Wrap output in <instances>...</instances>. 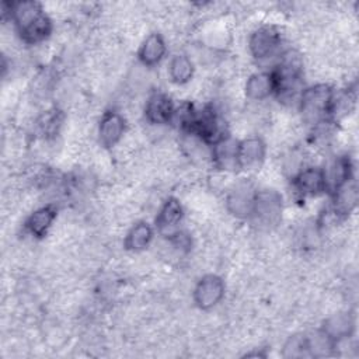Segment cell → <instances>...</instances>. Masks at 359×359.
<instances>
[{"label": "cell", "mask_w": 359, "mask_h": 359, "mask_svg": "<svg viewBox=\"0 0 359 359\" xmlns=\"http://www.w3.org/2000/svg\"><path fill=\"white\" fill-rule=\"evenodd\" d=\"M265 157V144L258 137H248L238 142V164L240 168H258Z\"/></svg>", "instance_id": "obj_10"}, {"label": "cell", "mask_w": 359, "mask_h": 359, "mask_svg": "<svg viewBox=\"0 0 359 359\" xmlns=\"http://www.w3.org/2000/svg\"><path fill=\"white\" fill-rule=\"evenodd\" d=\"M334 91L327 84H317L302 91L299 107L303 119L310 125L325 123L331 115Z\"/></svg>", "instance_id": "obj_1"}, {"label": "cell", "mask_w": 359, "mask_h": 359, "mask_svg": "<svg viewBox=\"0 0 359 359\" xmlns=\"http://www.w3.org/2000/svg\"><path fill=\"white\" fill-rule=\"evenodd\" d=\"M165 42L161 35L150 34L139 49V59L144 66H154L161 62L165 55Z\"/></svg>", "instance_id": "obj_15"}, {"label": "cell", "mask_w": 359, "mask_h": 359, "mask_svg": "<svg viewBox=\"0 0 359 359\" xmlns=\"http://www.w3.org/2000/svg\"><path fill=\"white\" fill-rule=\"evenodd\" d=\"M182 220V206L175 198H168L164 205L161 206L157 217H156V227L157 230L165 236L171 237L177 231H180V223Z\"/></svg>", "instance_id": "obj_6"}, {"label": "cell", "mask_w": 359, "mask_h": 359, "mask_svg": "<svg viewBox=\"0 0 359 359\" xmlns=\"http://www.w3.org/2000/svg\"><path fill=\"white\" fill-rule=\"evenodd\" d=\"M7 6L10 18L13 20L18 32L27 28L29 24H32L36 18H39L43 14L41 4L36 1H17Z\"/></svg>", "instance_id": "obj_13"}, {"label": "cell", "mask_w": 359, "mask_h": 359, "mask_svg": "<svg viewBox=\"0 0 359 359\" xmlns=\"http://www.w3.org/2000/svg\"><path fill=\"white\" fill-rule=\"evenodd\" d=\"M153 238V229L150 224L142 222L135 224L125 238V247L130 251H140L146 248Z\"/></svg>", "instance_id": "obj_20"}, {"label": "cell", "mask_w": 359, "mask_h": 359, "mask_svg": "<svg viewBox=\"0 0 359 359\" xmlns=\"http://www.w3.org/2000/svg\"><path fill=\"white\" fill-rule=\"evenodd\" d=\"M174 111L175 107L171 98L164 93L151 94L144 107V115L147 121L157 125L172 122Z\"/></svg>", "instance_id": "obj_7"}, {"label": "cell", "mask_w": 359, "mask_h": 359, "mask_svg": "<svg viewBox=\"0 0 359 359\" xmlns=\"http://www.w3.org/2000/svg\"><path fill=\"white\" fill-rule=\"evenodd\" d=\"M248 45L255 59H269L276 53V50L280 46V34L275 27L264 25L251 34Z\"/></svg>", "instance_id": "obj_3"}, {"label": "cell", "mask_w": 359, "mask_h": 359, "mask_svg": "<svg viewBox=\"0 0 359 359\" xmlns=\"http://www.w3.org/2000/svg\"><path fill=\"white\" fill-rule=\"evenodd\" d=\"M224 296V283L217 275H205L194 289V302L202 310L212 309Z\"/></svg>", "instance_id": "obj_4"}, {"label": "cell", "mask_w": 359, "mask_h": 359, "mask_svg": "<svg viewBox=\"0 0 359 359\" xmlns=\"http://www.w3.org/2000/svg\"><path fill=\"white\" fill-rule=\"evenodd\" d=\"M212 156L216 165L226 171H234L240 168L238 164V142L230 136L222 139L213 144Z\"/></svg>", "instance_id": "obj_9"}, {"label": "cell", "mask_w": 359, "mask_h": 359, "mask_svg": "<svg viewBox=\"0 0 359 359\" xmlns=\"http://www.w3.org/2000/svg\"><path fill=\"white\" fill-rule=\"evenodd\" d=\"M337 342L332 341L323 330L316 331L310 335H306V346L309 356H328L332 353Z\"/></svg>", "instance_id": "obj_19"}, {"label": "cell", "mask_w": 359, "mask_h": 359, "mask_svg": "<svg viewBox=\"0 0 359 359\" xmlns=\"http://www.w3.org/2000/svg\"><path fill=\"white\" fill-rule=\"evenodd\" d=\"M56 217V209L52 205L36 209L25 223L27 230L35 237H43Z\"/></svg>", "instance_id": "obj_16"}, {"label": "cell", "mask_w": 359, "mask_h": 359, "mask_svg": "<svg viewBox=\"0 0 359 359\" xmlns=\"http://www.w3.org/2000/svg\"><path fill=\"white\" fill-rule=\"evenodd\" d=\"M125 130V121L118 112H105L98 128L100 142L105 147L115 146Z\"/></svg>", "instance_id": "obj_12"}, {"label": "cell", "mask_w": 359, "mask_h": 359, "mask_svg": "<svg viewBox=\"0 0 359 359\" xmlns=\"http://www.w3.org/2000/svg\"><path fill=\"white\" fill-rule=\"evenodd\" d=\"M257 191L251 187L248 182H238L234 185V188L230 191L227 196V209L231 215L236 217H250L254 206Z\"/></svg>", "instance_id": "obj_5"}, {"label": "cell", "mask_w": 359, "mask_h": 359, "mask_svg": "<svg viewBox=\"0 0 359 359\" xmlns=\"http://www.w3.org/2000/svg\"><path fill=\"white\" fill-rule=\"evenodd\" d=\"M168 72H170V77L174 83L184 84L191 80V77L194 74V66H192V62L187 56L177 55L171 59Z\"/></svg>", "instance_id": "obj_21"}, {"label": "cell", "mask_w": 359, "mask_h": 359, "mask_svg": "<svg viewBox=\"0 0 359 359\" xmlns=\"http://www.w3.org/2000/svg\"><path fill=\"white\" fill-rule=\"evenodd\" d=\"M282 215V196L272 189L257 191L252 212L250 219L254 220L255 224L262 227H269L276 224Z\"/></svg>", "instance_id": "obj_2"}, {"label": "cell", "mask_w": 359, "mask_h": 359, "mask_svg": "<svg viewBox=\"0 0 359 359\" xmlns=\"http://www.w3.org/2000/svg\"><path fill=\"white\" fill-rule=\"evenodd\" d=\"M351 161L346 157H338L332 160L324 170V182H325V191L330 194H335L341 187H344L351 177Z\"/></svg>", "instance_id": "obj_8"}, {"label": "cell", "mask_w": 359, "mask_h": 359, "mask_svg": "<svg viewBox=\"0 0 359 359\" xmlns=\"http://www.w3.org/2000/svg\"><path fill=\"white\" fill-rule=\"evenodd\" d=\"M332 341L339 342L352 335L355 330V321L349 313L332 314L324 321L321 328Z\"/></svg>", "instance_id": "obj_14"}, {"label": "cell", "mask_w": 359, "mask_h": 359, "mask_svg": "<svg viewBox=\"0 0 359 359\" xmlns=\"http://www.w3.org/2000/svg\"><path fill=\"white\" fill-rule=\"evenodd\" d=\"M52 31V22L49 17L43 13L39 18H36L32 24H29L27 28L20 31V36L27 43H38L42 42L49 36Z\"/></svg>", "instance_id": "obj_18"}, {"label": "cell", "mask_w": 359, "mask_h": 359, "mask_svg": "<svg viewBox=\"0 0 359 359\" xmlns=\"http://www.w3.org/2000/svg\"><path fill=\"white\" fill-rule=\"evenodd\" d=\"M283 356H286V358L309 356L307 346H306V335H294V337H290L289 341L285 344Z\"/></svg>", "instance_id": "obj_22"}, {"label": "cell", "mask_w": 359, "mask_h": 359, "mask_svg": "<svg viewBox=\"0 0 359 359\" xmlns=\"http://www.w3.org/2000/svg\"><path fill=\"white\" fill-rule=\"evenodd\" d=\"M273 93L272 73H255L245 83V94L251 100H264Z\"/></svg>", "instance_id": "obj_17"}, {"label": "cell", "mask_w": 359, "mask_h": 359, "mask_svg": "<svg viewBox=\"0 0 359 359\" xmlns=\"http://www.w3.org/2000/svg\"><path fill=\"white\" fill-rule=\"evenodd\" d=\"M296 189L304 196H316L325 191L323 168L309 167L297 172L293 180Z\"/></svg>", "instance_id": "obj_11"}]
</instances>
